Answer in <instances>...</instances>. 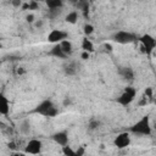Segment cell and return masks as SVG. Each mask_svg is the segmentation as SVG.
Masks as SVG:
<instances>
[{"mask_svg":"<svg viewBox=\"0 0 156 156\" xmlns=\"http://www.w3.org/2000/svg\"><path fill=\"white\" fill-rule=\"evenodd\" d=\"M130 132L138 135H150L151 134V124H150V117L143 116L141 119H139L136 123H134L130 127Z\"/></svg>","mask_w":156,"mask_h":156,"instance_id":"cell-1","label":"cell"},{"mask_svg":"<svg viewBox=\"0 0 156 156\" xmlns=\"http://www.w3.org/2000/svg\"><path fill=\"white\" fill-rule=\"evenodd\" d=\"M33 112L40 113L45 117H55L58 113V110L55 107L51 100H44L33 110Z\"/></svg>","mask_w":156,"mask_h":156,"instance_id":"cell-2","label":"cell"},{"mask_svg":"<svg viewBox=\"0 0 156 156\" xmlns=\"http://www.w3.org/2000/svg\"><path fill=\"white\" fill-rule=\"evenodd\" d=\"M135 94H136V90L133 87H127V88H124V90L119 95V98H117V102L122 106H127L134 100Z\"/></svg>","mask_w":156,"mask_h":156,"instance_id":"cell-3","label":"cell"},{"mask_svg":"<svg viewBox=\"0 0 156 156\" xmlns=\"http://www.w3.org/2000/svg\"><path fill=\"white\" fill-rule=\"evenodd\" d=\"M140 43H141V51L145 54H151V51L154 50L155 45H156V40L150 35V34H144L140 37Z\"/></svg>","mask_w":156,"mask_h":156,"instance_id":"cell-4","label":"cell"},{"mask_svg":"<svg viewBox=\"0 0 156 156\" xmlns=\"http://www.w3.org/2000/svg\"><path fill=\"white\" fill-rule=\"evenodd\" d=\"M113 40L118 44H129L135 40V35L126 30H119L113 35Z\"/></svg>","mask_w":156,"mask_h":156,"instance_id":"cell-5","label":"cell"},{"mask_svg":"<svg viewBox=\"0 0 156 156\" xmlns=\"http://www.w3.org/2000/svg\"><path fill=\"white\" fill-rule=\"evenodd\" d=\"M113 144H115V146H117V149H126V147H128L129 144H130L129 133H127V132L119 133V134L115 138Z\"/></svg>","mask_w":156,"mask_h":156,"instance_id":"cell-6","label":"cell"},{"mask_svg":"<svg viewBox=\"0 0 156 156\" xmlns=\"http://www.w3.org/2000/svg\"><path fill=\"white\" fill-rule=\"evenodd\" d=\"M67 37H68V34H67L66 32H63V30H61V29H52V30L48 34V41H49V43H55V44H57V43H61L62 40L67 39Z\"/></svg>","mask_w":156,"mask_h":156,"instance_id":"cell-7","label":"cell"},{"mask_svg":"<svg viewBox=\"0 0 156 156\" xmlns=\"http://www.w3.org/2000/svg\"><path fill=\"white\" fill-rule=\"evenodd\" d=\"M41 147H43V144L40 140L38 139H32L28 141V144L26 145L24 147V151L27 154H33V155H37L41 151Z\"/></svg>","mask_w":156,"mask_h":156,"instance_id":"cell-8","label":"cell"},{"mask_svg":"<svg viewBox=\"0 0 156 156\" xmlns=\"http://www.w3.org/2000/svg\"><path fill=\"white\" fill-rule=\"evenodd\" d=\"M51 138H52V140H54L56 144H58L60 146H65V145L68 144V134H67V132H65V130L55 133Z\"/></svg>","mask_w":156,"mask_h":156,"instance_id":"cell-9","label":"cell"},{"mask_svg":"<svg viewBox=\"0 0 156 156\" xmlns=\"http://www.w3.org/2000/svg\"><path fill=\"white\" fill-rule=\"evenodd\" d=\"M49 55L55 56V57H57V58H66V57H67V55L62 51V48H61L60 43H57V44H55V45L52 46V49L49 51Z\"/></svg>","mask_w":156,"mask_h":156,"instance_id":"cell-10","label":"cell"},{"mask_svg":"<svg viewBox=\"0 0 156 156\" xmlns=\"http://www.w3.org/2000/svg\"><path fill=\"white\" fill-rule=\"evenodd\" d=\"M9 111H10V104H9L7 99L1 94V96H0V113L2 116H6L9 113Z\"/></svg>","mask_w":156,"mask_h":156,"instance_id":"cell-11","label":"cell"},{"mask_svg":"<svg viewBox=\"0 0 156 156\" xmlns=\"http://www.w3.org/2000/svg\"><path fill=\"white\" fill-rule=\"evenodd\" d=\"M119 74L126 80H133V78H134V72H133V69L130 67H122L119 69Z\"/></svg>","mask_w":156,"mask_h":156,"instance_id":"cell-12","label":"cell"},{"mask_svg":"<svg viewBox=\"0 0 156 156\" xmlns=\"http://www.w3.org/2000/svg\"><path fill=\"white\" fill-rule=\"evenodd\" d=\"M77 7L83 12L85 18L89 16V2H88V0H78L77 1Z\"/></svg>","mask_w":156,"mask_h":156,"instance_id":"cell-13","label":"cell"},{"mask_svg":"<svg viewBox=\"0 0 156 156\" xmlns=\"http://www.w3.org/2000/svg\"><path fill=\"white\" fill-rule=\"evenodd\" d=\"M63 71H65L66 76H74L77 73V71H78V67H77L76 62H69L68 65H66L63 67Z\"/></svg>","mask_w":156,"mask_h":156,"instance_id":"cell-14","label":"cell"},{"mask_svg":"<svg viewBox=\"0 0 156 156\" xmlns=\"http://www.w3.org/2000/svg\"><path fill=\"white\" fill-rule=\"evenodd\" d=\"M60 45H61V48H62V51H63L67 56L72 54V51H73V46H72V43H71L69 40L65 39V40H62V41L60 43Z\"/></svg>","mask_w":156,"mask_h":156,"instance_id":"cell-15","label":"cell"},{"mask_svg":"<svg viewBox=\"0 0 156 156\" xmlns=\"http://www.w3.org/2000/svg\"><path fill=\"white\" fill-rule=\"evenodd\" d=\"M46 6L49 7V10H56V9H61L63 5L62 0H45Z\"/></svg>","mask_w":156,"mask_h":156,"instance_id":"cell-16","label":"cell"},{"mask_svg":"<svg viewBox=\"0 0 156 156\" xmlns=\"http://www.w3.org/2000/svg\"><path fill=\"white\" fill-rule=\"evenodd\" d=\"M82 49H83V51H88V52H93L94 51V45L87 37L83 38V40H82Z\"/></svg>","mask_w":156,"mask_h":156,"instance_id":"cell-17","label":"cell"},{"mask_svg":"<svg viewBox=\"0 0 156 156\" xmlns=\"http://www.w3.org/2000/svg\"><path fill=\"white\" fill-rule=\"evenodd\" d=\"M77 20H78V13H77L76 11L69 12V13L65 17V21H66L67 23H71V24H74V23L77 22Z\"/></svg>","mask_w":156,"mask_h":156,"instance_id":"cell-18","label":"cell"},{"mask_svg":"<svg viewBox=\"0 0 156 156\" xmlns=\"http://www.w3.org/2000/svg\"><path fill=\"white\" fill-rule=\"evenodd\" d=\"M20 129H21V132H22L23 134H28L29 130H30V123H29V121H28V119H24V121L21 123Z\"/></svg>","mask_w":156,"mask_h":156,"instance_id":"cell-19","label":"cell"},{"mask_svg":"<svg viewBox=\"0 0 156 156\" xmlns=\"http://www.w3.org/2000/svg\"><path fill=\"white\" fill-rule=\"evenodd\" d=\"M62 152H63L65 155H67V156H74V155H76V151H74L71 146H68V144L65 145V146H62Z\"/></svg>","mask_w":156,"mask_h":156,"instance_id":"cell-20","label":"cell"},{"mask_svg":"<svg viewBox=\"0 0 156 156\" xmlns=\"http://www.w3.org/2000/svg\"><path fill=\"white\" fill-rule=\"evenodd\" d=\"M83 30H84V34H85V35H90V34L94 32V27H93L91 24L87 23V24H84V27H83Z\"/></svg>","mask_w":156,"mask_h":156,"instance_id":"cell-21","label":"cell"},{"mask_svg":"<svg viewBox=\"0 0 156 156\" xmlns=\"http://www.w3.org/2000/svg\"><path fill=\"white\" fill-rule=\"evenodd\" d=\"M144 95H145L147 99H152V88H151V87L145 88V90H144Z\"/></svg>","mask_w":156,"mask_h":156,"instance_id":"cell-22","label":"cell"},{"mask_svg":"<svg viewBox=\"0 0 156 156\" xmlns=\"http://www.w3.org/2000/svg\"><path fill=\"white\" fill-rule=\"evenodd\" d=\"M39 7V2L34 1V0H30L29 2V10H37Z\"/></svg>","mask_w":156,"mask_h":156,"instance_id":"cell-23","label":"cell"},{"mask_svg":"<svg viewBox=\"0 0 156 156\" xmlns=\"http://www.w3.org/2000/svg\"><path fill=\"white\" fill-rule=\"evenodd\" d=\"M99 124H100L99 121H90V122H89V128H90V129H96V128L99 127Z\"/></svg>","mask_w":156,"mask_h":156,"instance_id":"cell-24","label":"cell"},{"mask_svg":"<svg viewBox=\"0 0 156 156\" xmlns=\"http://www.w3.org/2000/svg\"><path fill=\"white\" fill-rule=\"evenodd\" d=\"M11 4H12L13 7H21L22 6V0H12Z\"/></svg>","mask_w":156,"mask_h":156,"instance_id":"cell-25","label":"cell"},{"mask_svg":"<svg viewBox=\"0 0 156 156\" xmlns=\"http://www.w3.org/2000/svg\"><path fill=\"white\" fill-rule=\"evenodd\" d=\"M26 20H27L28 23H33V22H34V15H33V13L27 15V16H26Z\"/></svg>","mask_w":156,"mask_h":156,"instance_id":"cell-26","label":"cell"},{"mask_svg":"<svg viewBox=\"0 0 156 156\" xmlns=\"http://www.w3.org/2000/svg\"><path fill=\"white\" fill-rule=\"evenodd\" d=\"M90 57V52H88V51H83L82 52V58L83 60H88Z\"/></svg>","mask_w":156,"mask_h":156,"instance_id":"cell-27","label":"cell"},{"mask_svg":"<svg viewBox=\"0 0 156 156\" xmlns=\"http://www.w3.org/2000/svg\"><path fill=\"white\" fill-rule=\"evenodd\" d=\"M76 155H77V156H82V155H84V147L80 146V147L76 151Z\"/></svg>","mask_w":156,"mask_h":156,"instance_id":"cell-28","label":"cell"},{"mask_svg":"<svg viewBox=\"0 0 156 156\" xmlns=\"http://www.w3.org/2000/svg\"><path fill=\"white\" fill-rule=\"evenodd\" d=\"M104 48H105V50L108 51V52L112 51V45H111V44H107V43H106V44H104Z\"/></svg>","mask_w":156,"mask_h":156,"instance_id":"cell-29","label":"cell"},{"mask_svg":"<svg viewBox=\"0 0 156 156\" xmlns=\"http://www.w3.org/2000/svg\"><path fill=\"white\" fill-rule=\"evenodd\" d=\"M43 24H44V22L40 20V21H37L35 23H34V26L37 27V28H40V27H43Z\"/></svg>","mask_w":156,"mask_h":156,"instance_id":"cell-30","label":"cell"},{"mask_svg":"<svg viewBox=\"0 0 156 156\" xmlns=\"http://www.w3.org/2000/svg\"><path fill=\"white\" fill-rule=\"evenodd\" d=\"M69 104H71V100H69L68 98H66V99L63 100V105H65V106H67V105H69Z\"/></svg>","mask_w":156,"mask_h":156,"instance_id":"cell-31","label":"cell"},{"mask_svg":"<svg viewBox=\"0 0 156 156\" xmlns=\"http://www.w3.org/2000/svg\"><path fill=\"white\" fill-rule=\"evenodd\" d=\"M23 73H24V69H23L22 67L17 68V74H23Z\"/></svg>","mask_w":156,"mask_h":156,"instance_id":"cell-32","label":"cell"},{"mask_svg":"<svg viewBox=\"0 0 156 156\" xmlns=\"http://www.w3.org/2000/svg\"><path fill=\"white\" fill-rule=\"evenodd\" d=\"M9 147H11V149H15V144H13V143H9Z\"/></svg>","mask_w":156,"mask_h":156,"instance_id":"cell-33","label":"cell"},{"mask_svg":"<svg viewBox=\"0 0 156 156\" xmlns=\"http://www.w3.org/2000/svg\"><path fill=\"white\" fill-rule=\"evenodd\" d=\"M154 129H156V122L154 123Z\"/></svg>","mask_w":156,"mask_h":156,"instance_id":"cell-34","label":"cell"},{"mask_svg":"<svg viewBox=\"0 0 156 156\" xmlns=\"http://www.w3.org/2000/svg\"><path fill=\"white\" fill-rule=\"evenodd\" d=\"M34 1H37V2H39V1H41V0H34Z\"/></svg>","mask_w":156,"mask_h":156,"instance_id":"cell-35","label":"cell"},{"mask_svg":"<svg viewBox=\"0 0 156 156\" xmlns=\"http://www.w3.org/2000/svg\"><path fill=\"white\" fill-rule=\"evenodd\" d=\"M155 104H156V100H155Z\"/></svg>","mask_w":156,"mask_h":156,"instance_id":"cell-36","label":"cell"}]
</instances>
